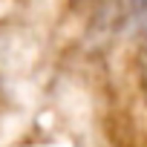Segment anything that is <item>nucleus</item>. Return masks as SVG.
Masks as SVG:
<instances>
[{
	"mask_svg": "<svg viewBox=\"0 0 147 147\" xmlns=\"http://www.w3.org/2000/svg\"><path fill=\"white\" fill-rule=\"evenodd\" d=\"M130 18H133L136 29L147 32V0H130Z\"/></svg>",
	"mask_w": 147,
	"mask_h": 147,
	"instance_id": "f257e3e1",
	"label": "nucleus"
}]
</instances>
